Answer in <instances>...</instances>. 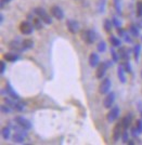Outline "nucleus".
Wrapping results in <instances>:
<instances>
[{
  "label": "nucleus",
  "instance_id": "1",
  "mask_svg": "<svg viewBox=\"0 0 142 145\" xmlns=\"http://www.w3.org/2000/svg\"><path fill=\"white\" fill-rule=\"evenodd\" d=\"M34 12H35V14L43 21L44 24L50 25L52 23V18H51V16H50L48 13L44 11V9H43V8H35L34 9Z\"/></svg>",
  "mask_w": 142,
  "mask_h": 145
},
{
  "label": "nucleus",
  "instance_id": "2",
  "mask_svg": "<svg viewBox=\"0 0 142 145\" xmlns=\"http://www.w3.org/2000/svg\"><path fill=\"white\" fill-rule=\"evenodd\" d=\"M96 38H97L96 33L92 29H85L81 31V39L88 44H92L96 40Z\"/></svg>",
  "mask_w": 142,
  "mask_h": 145
},
{
  "label": "nucleus",
  "instance_id": "3",
  "mask_svg": "<svg viewBox=\"0 0 142 145\" xmlns=\"http://www.w3.org/2000/svg\"><path fill=\"white\" fill-rule=\"evenodd\" d=\"M5 100V102H6L7 105H9L11 108L13 109V110H16V112H22L23 109H24V104L21 102H18L16 100H14V101H12V100H10L9 97H5L3 99Z\"/></svg>",
  "mask_w": 142,
  "mask_h": 145
},
{
  "label": "nucleus",
  "instance_id": "4",
  "mask_svg": "<svg viewBox=\"0 0 142 145\" xmlns=\"http://www.w3.org/2000/svg\"><path fill=\"white\" fill-rule=\"evenodd\" d=\"M14 120L16 122V125L19 126V127L23 128L25 130H29L31 129V123L29 120H27L25 117H22V116H16L15 118H14Z\"/></svg>",
  "mask_w": 142,
  "mask_h": 145
},
{
  "label": "nucleus",
  "instance_id": "5",
  "mask_svg": "<svg viewBox=\"0 0 142 145\" xmlns=\"http://www.w3.org/2000/svg\"><path fill=\"white\" fill-rule=\"evenodd\" d=\"M119 113H120V109L118 106H113L111 108V110L107 113V115H106V119L107 121L112 123L113 121H115L116 119L118 118V116H119Z\"/></svg>",
  "mask_w": 142,
  "mask_h": 145
},
{
  "label": "nucleus",
  "instance_id": "6",
  "mask_svg": "<svg viewBox=\"0 0 142 145\" xmlns=\"http://www.w3.org/2000/svg\"><path fill=\"white\" fill-rule=\"evenodd\" d=\"M34 25H31L28 21H24L20 24V30L23 35H31L34 30Z\"/></svg>",
  "mask_w": 142,
  "mask_h": 145
},
{
  "label": "nucleus",
  "instance_id": "7",
  "mask_svg": "<svg viewBox=\"0 0 142 145\" xmlns=\"http://www.w3.org/2000/svg\"><path fill=\"white\" fill-rule=\"evenodd\" d=\"M9 48H10V50L15 51V52H18V53L24 51V49H23V44H22V42H21V40H20L19 38L11 40L10 43H9Z\"/></svg>",
  "mask_w": 142,
  "mask_h": 145
},
{
  "label": "nucleus",
  "instance_id": "8",
  "mask_svg": "<svg viewBox=\"0 0 142 145\" xmlns=\"http://www.w3.org/2000/svg\"><path fill=\"white\" fill-rule=\"evenodd\" d=\"M123 125H122V121L117 122L115 125V127L113 129V140L115 142H117L118 140L122 138V134H123Z\"/></svg>",
  "mask_w": 142,
  "mask_h": 145
},
{
  "label": "nucleus",
  "instance_id": "9",
  "mask_svg": "<svg viewBox=\"0 0 142 145\" xmlns=\"http://www.w3.org/2000/svg\"><path fill=\"white\" fill-rule=\"evenodd\" d=\"M111 89V80L110 78H104L99 86V92L102 94H106Z\"/></svg>",
  "mask_w": 142,
  "mask_h": 145
},
{
  "label": "nucleus",
  "instance_id": "10",
  "mask_svg": "<svg viewBox=\"0 0 142 145\" xmlns=\"http://www.w3.org/2000/svg\"><path fill=\"white\" fill-rule=\"evenodd\" d=\"M115 102V93L114 92H110L106 94V97L103 100V106L105 108H112L113 104Z\"/></svg>",
  "mask_w": 142,
  "mask_h": 145
},
{
  "label": "nucleus",
  "instance_id": "11",
  "mask_svg": "<svg viewBox=\"0 0 142 145\" xmlns=\"http://www.w3.org/2000/svg\"><path fill=\"white\" fill-rule=\"evenodd\" d=\"M50 12L53 15V18H56L59 21H61V20L64 18V12H63V10L59 6H52L50 8Z\"/></svg>",
  "mask_w": 142,
  "mask_h": 145
},
{
  "label": "nucleus",
  "instance_id": "12",
  "mask_svg": "<svg viewBox=\"0 0 142 145\" xmlns=\"http://www.w3.org/2000/svg\"><path fill=\"white\" fill-rule=\"evenodd\" d=\"M109 68L107 66V64H106V62L104 63H100L99 65L97 66V72H96V77L98 79H102L103 78V76L105 75V72H106V69Z\"/></svg>",
  "mask_w": 142,
  "mask_h": 145
},
{
  "label": "nucleus",
  "instance_id": "13",
  "mask_svg": "<svg viewBox=\"0 0 142 145\" xmlns=\"http://www.w3.org/2000/svg\"><path fill=\"white\" fill-rule=\"evenodd\" d=\"M66 27L69 33L72 34H76L79 30V24L75 21V20H67L66 21Z\"/></svg>",
  "mask_w": 142,
  "mask_h": 145
},
{
  "label": "nucleus",
  "instance_id": "14",
  "mask_svg": "<svg viewBox=\"0 0 142 145\" xmlns=\"http://www.w3.org/2000/svg\"><path fill=\"white\" fill-rule=\"evenodd\" d=\"M6 92L9 97H11L13 100H16V101L20 100V97L18 95V93L14 91V89L12 88V86L10 85V82H8V81H7V84H6Z\"/></svg>",
  "mask_w": 142,
  "mask_h": 145
},
{
  "label": "nucleus",
  "instance_id": "15",
  "mask_svg": "<svg viewBox=\"0 0 142 145\" xmlns=\"http://www.w3.org/2000/svg\"><path fill=\"white\" fill-rule=\"evenodd\" d=\"M129 53L130 50L126 47H119V50H118V54H119V57L124 61H129Z\"/></svg>",
  "mask_w": 142,
  "mask_h": 145
},
{
  "label": "nucleus",
  "instance_id": "16",
  "mask_svg": "<svg viewBox=\"0 0 142 145\" xmlns=\"http://www.w3.org/2000/svg\"><path fill=\"white\" fill-rule=\"evenodd\" d=\"M89 64H90V66L91 67H96L98 66L100 64V57H99V54H97V53H91L90 56H89Z\"/></svg>",
  "mask_w": 142,
  "mask_h": 145
},
{
  "label": "nucleus",
  "instance_id": "17",
  "mask_svg": "<svg viewBox=\"0 0 142 145\" xmlns=\"http://www.w3.org/2000/svg\"><path fill=\"white\" fill-rule=\"evenodd\" d=\"M125 72H126V71L124 69L123 65H118V67H117V76H118L119 81H120L122 84H126V81H127V78H126Z\"/></svg>",
  "mask_w": 142,
  "mask_h": 145
},
{
  "label": "nucleus",
  "instance_id": "18",
  "mask_svg": "<svg viewBox=\"0 0 142 145\" xmlns=\"http://www.w3.org/2000/svg\"><path fill=\"white\" fill-rule=\"evenodd\" d=\"M131 121H132V115L131 114H128L122 119V125H123L124 130H127L129 128V126L131 125Z\"/></svg>",
  "mask_w": 142,
  "mask_h": 145
},
{
  "label": "nucleus",
  "instance_id": "19",
  "mask_svg": "<svg viewBox=\"0 0 142 145\" xmlns=\"http://www.w3.org/2000/svg\"><path fill=\"white\" fill-rule=\"evenodd\" d=\"M3 59L6 61H8V62H11V63H13V62H16V61L20 59V55L16 54V53H12V52H9V53H6V54L3 55Z\"/></svg>",
  "mask_w": 142,
  "mask_h": 145
},
{
  "label": "nucleus",
  "instance_id": "20",
  "mask_svg": "<svg viewBox=\"0 0 142 145\" xmlns=\"http://www.w3.org/2000/svg\"><path fill=\"white\" fill-rule=\"evenodd\" d=\"M1 137L5 140L10 139V137H11V129H10V127L6 126V127H3L1 129Z\"/></svg>",
  "mask_w": 142,
  "mask_h": 145
},
{
  "label": "nucleus",
  "instance_id": "21",
  "mask_svg": "<svg viewBox=\"0 0 142 145\" xmlns=\"http://www.w3.org/2000/svg\"><path fill=\"white\" fill-rule=\"evenodd\" d=\"M110 42H111V44L114 47V48H119L120 46H122V41H120V39H118L117 37L115 36H111L110 37Z\"/></svg>",
  "mask_w": 142,
  "mask_h": 145
},
{
  "label": "nucleus",
  "instance_id": "22",
  "mask_svg": "<svg viewBox=\"0 0 142 145\" xmlns=\"http://www.w3.org/2000/svg\"><path fill=\"white\" fill-rule=\"evenodd\" d=\"M22 44H23V49L25 50H28V49H31L34 47V41L31 39H25L22 41Z\"/></svg>",
  "mask_w": 142,
  "mask_h": 145
},
{
  "label": "nucleus",
  "instance_id": "23",
  "mask_svg": "<svg viewBox=\"0 0 142 145\" xmlns=\"http://www.w3.org/2000/svg\"><path fill=\"white\" fill-rule=\"evenodd\" d=\"M140 53H141V46L140 44H136L133 47V54H135V61L136 62H138V60H139Z\"/></svg>",
  "mask_w": 142,
  "mask_h": 145
},
{
  "label": "nucleus",
  "instance_id": "24",
  "mask_svg": "<svg viewBox=\"0 0 142 145\" xmlns=\"http://www.w3.org/2000/svg\"><path fill=\"white\" fill-rule=\"evenodd\" d=\"M33 25L36 29H41L43 28V21L39 18H33Z\"/></svg>",
  "mask_w": 142,
  "mask_h": 145
},
{
  "label": "nucleus",
  "instance_id": "25",
  "mask_svg": "<svg viewBox=\"0 0 142 145\" xmlns=\"http://www.w3.org/2000/svg\"><path fill=\"white\" fill-rule=\"evenodd\" d=\"M136 14L138 18H142V1H138V2H137Z\"/></svg>",
  "mask_w": 142,
  "mask_h": 145
},
{
  "label": "nucleus",
  "instance_id": "26",
  "mask_svg": "<svg viewBox=\"0 0 142 145\" xmlns=\"http://www.w3.org/2000/svg\"><path fill=\"white\" fill-rule=\"evenodd\" d=\"M103 26H104L105 31L110 33L112 29V26H113V23H112V21H110L109 18H106V20L104 21V23H103Z\"/></svg>",
  "mask_w": 142,
  "mask_h": 145
},
{
  "label": "nucleus",
  "instance_id": "27",
  "mask_svg": "<svg viewBox=\"0 0 142 145\" xmlns=\"http://www.w3.org/2000/svg\"><path fill=\"white\" fill-rule=\"evenodd\" d=\"M129 31H130V34H131L133 37L139 36V29H138V27H137L136 25H130Z\"/></svg>",
  "mask_w": 142,
  "mask_h": 145
},
{
  "label": "nucleus",
  "instance_id": "28",
  "mask_svg": "<svg viewBox=\"0 0 142 145\" xmlns=\"http://www.w3.org/2000/svg\"><path fill=\"white\" fill-rule=\"evenodd\" d=\"M111 55H112V60H113V62H118L119 54L115 51V49L114 48H111Z\"/></svg>",
  "mask_w": 142,
  "mask_h": 145
},
{
  "label": "nucleus",
  "instance_id": "29",
  "mask_svg": "<svg viewBox=\"0 0 142 145\" xmlns=\"http://www.w3.org/2000/svg\"><path fill=\"white\" fill-rule=\"evenodd\" d=\"M0 108H1V112H2L3 114L12 113V110H13V109L11 108V107H10L9 105H5V104H3V105H1V107H0Z\"/></svg>",
  "mask_w": 142,
  "mask_h": 145
},
{
  "label": "nucleus",
  "instance_id": "30",
  "mask_svg": "<svg viewBox=\"0 0 142 145\" xmlns=\"http://www.w3.org/2000/svg\"><path fill=\"white\" fill-rule=\"evenodd\" d=\"M97 48H98V51L102 53V52H104L105 50H106V44H105L104 41H100L98 43V46H97Z\"/></svg>",
  "mask_w": 142,
  "mask_h": 145
},
{
  "label": "nucleus",
  "instance_id": "31",
  "mask_svg": "<svg viewBox=\"0 0 142 145\" xmlns=\"http://www.w3.org/2000/svg\"><path fill=\"white\" fill-rule=\"evenodd\" d=\"M123 66H124V69L126 71V72H131V66H130L129 61H124Z\"/></svg>",
  "mask_w": 142,
  "mask_h": 145
},
{
  "label": "nucleus",
  "instance_id": "32",
  "mask_svg": "<svg viewBox=\"0 0 142 145\" xmlns=\"http://www.w3.org/2000/svg\"><path fill=\"white\" fill-rule=\"evenodd\" d=\"M122 139H123V142L124 143H127L128 142V132H127V130H123V134H122Z\"/></svg>",
  "mask_w": 142,
  "mask_h": 145
},
{
  "label": "nucleus",
  "instance_id": "33",
  "mask_svg": "<svg viewBox=\"0 0 142 145\" xmlns=\"http://www.w3.org/2000/svg\"><path fill=\"white\" fill-rule=\"evenodd\" d=\"M131 135L133 137V138H138V135L140 134V132L138 131V129H137L136 127H133V128H131Z\"/></svg>",
  "mask_w": 142,
  "mask_h": 145
},
{
  "label": "nucleus",
  "instance_id": "34",
  "mask_svg": "<svg viewBox=\"0 0 142 145\" xmlns=\"http://www.w3.org/2000/svg\"><path fill=\"white\" fill-rule=\"evenodd\" d=\"M112 23H113V25L115 26V27H120V22H119V20H118L117 18H113V20H112Z\"/></svg>",
  "mask_w": 142,
  "mask_h": 145
},
{
  "label": "nucleus",
  "instance_id": "35",
  "mask_svg": "<svg viewBox=\"0 0 142 145\" xmlns=\"http://www.w3.org/2000/svg\"><path fill=\"white\" fill-rule=\"evenodd\" d=\"M136 128L138 129V131L140 132V134H141V133H142V120H137Z\"/></svg>",
  "mask_w": 142,
  "mask_h": 145
},
{
  "label": "nucleus",
  "instance_id": "36",
  "mask_svg": "<svg viewBox=\"0 0 142 145\" xmlns=\"http://www.w3.org/2000/svg\"><path fill=\"white\" fill-rule=\"evenodd\" d=\"M114 5H115V8H116L117 13L120 14V13H122V10H120V7H119V0H114Z\"/></svg>",
  "mask_w": 142,
  "mask_h": 145
},
{
  "label": "nucleus",
  "instance_id": "37",
  "mask_svg": "<svg viewBox=\"0 0 142 145\" xmlns=\"http://www.w3.org/2000/svg\"><path fill=\"white\" fill-rule=\"evenodd\" d=\"M0 65H1V71H0V74H1V75H3L5 72H6V63H5V61H1V62H0Z\"/></svg>",
  "mask_w": 142,
  "mask_h": 145
},
{
  "label": "nucleus",
  "instance_id": "38",
  "mask_svg": "<svg viewBox=\"0 0 142 145\" xmlns=\"http://www.w3.org/2000/svg\"><path fill=\"white\" fill-rule=\"evenodd\" d=\"M117 34H118V36H120V37H125V35L127 34L125 30L123 29V28H120V27H118L117 28Z\"/></svg>",
  "mask_w": 142,
  "mask_h": 145
},
{
  "label": "nucleus",
  "instance_id": "39",
  "mask_svg": "<svg viewBox=\"0 0 142 145\" xmlns=\"http://www.w3.org/2000/svg\"><path fill=\"white\" fill-rule=\"evenodd\" d=\"M124 38H125V41H126V42H129V43L132 42V40H131V38H130V37L128 36V34H126Z\"/></svg>",
  "mask_w": 142,
  "mask_h": 145
},
{
  "label": "nucleus",
  "instance_id": "40",
  "mask_svg": "<svg viewBox=\"0 0 142 145\" xmlns=\"http://www.w3.org/2000/svg\"><path fill=\"white\" fill-rule=\"evenodd\" d=\"M127 144L132 145V144H135V142H133V141H132V140H128V142H127Z\"/></svg>",
  "mask_w": 142,
  "mask_h": 145
},
{
  "label": "nucleus",
  "instance_id": "41",
  "mask_svg": "<svg viewBox=\"0 0 142 145\" xmlns=\"http://www.w3.org/2000/svg\"><path fill=\"white\" fill-rule=\"evenodd\" d=\"M0 22H1V23H2V22H3V15H2V14H1V15H0Z\"/></svg>",
  "mask_w": 142,
  "mask_h": 145
},
{
  "label": "nucleus",
  "instance_id": "42",
  "mask_svg": "<svg viewBox=\"0 0 142 145\" xmlns=\"http://www.w3.org/2000/svg\"><path fill=\"white\" fill-rule=\"evenodd\" d=\"M10 1H11V0H6V2H10Z\"/></svg>",
  "mask_w": 142,
  "mask_h": 145
},
{
  "label": "nucleus",
  "instance_id": "43",
  "mask_svg": "<svg viewBox=\"0 0 142 145\" xmlns=\"http://www.w3.org/2000/svg\"><path fill=\"white\" fill-rule=\"evenodd\" d=\"M140 114H141V120H142V112H140Z\"/></svg>",
  "mask_w": 142,
  "mask_h": 145
},
{
  "label": "nucleus",
  "instance_id": "44",
  "mask_svg": "<svg viewBox=\"0 0 142 145\" xmlns=\"http://www.w3.org/2000/svg\"><path fill=\"white\" fill-rule=\"evenodd\" d=\"M141 77H142V72H141Z\"/></svg>",
  "mask_w": 142,
  "mask_h": 145
},
{
  "label": "nucleus",
  "instance_id": "45",
  "mask_svg": "<svg viewBox=\"0 0 142 145\" xmlns=\"http://www.w3.org/2000/svg\"><path fill=\"white\" fill-rule=\"evenodd\" d=\"M141 39H142V36H141Z\"/></svg>",
  "mask_w": 142,
  "mask_h": 145
}]
</instances>
